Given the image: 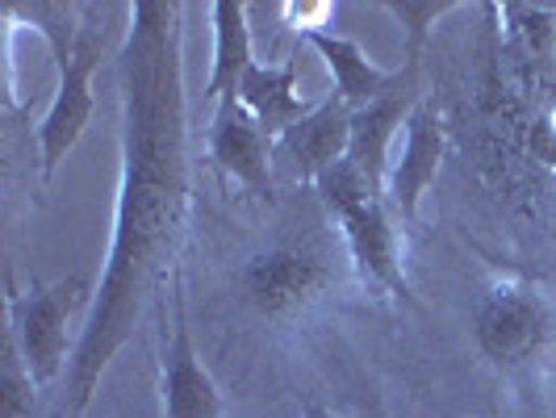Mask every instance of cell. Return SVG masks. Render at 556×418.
<instances>
[{
  "mask_svg": "<svg viewBox=\"0 0 556 418\" xmlns=\"http://www.w3.org/2000/svg\"><path fill=\"white\" fill-rule=\"evenodd\" d=\"M302 418H343V415H334V410H327L323 402H314V397H309V402H306V415H302Z\"/></svg>",
  "mask_w": 556,
  "mask_h": 418,
  "instance_id": "d6986e66",
  "label": "cell"
},
{
  "mask_svg": "<svg viewBox=\"0 0 556 418\" xmlns=\"http://www.w3.org/2000/svg\"><path fill=\"white\" fill-rule=\"evenodd\" d=\"M502 42L498 59H506V76L515 92H523L531 110L556 88V4H498Z\"/></svg>",
  "mask_w": 556,
  "mask_h": 418,
  "instance_id": "9c48e42d",
  "label": "cell"
},
{
  "mask_svg": "<svg viewBox=\"0 0 556 418\" xmlns=\"http://www.w3.org/2000/svg\"><path fill=\"white\" fill-rule=\"evenodd\" d=\"M122 88V193L105 273L63 372L55 418H84L110 360L139 331L147 302H164V280L180 268L189 226V97H185V4L135 0L117 51Z\"/></svg>",
  "mask_w": 556,
  "mask_h": 418,
  "instance_id": "6da1fadb",
  "label": "cell"
},
{
  "mask_svg": "<svg viewBox=\"0 0 556 418\" xmlns=\"http://www.w3.org/2000/svg\"><path fill=\"white\" fill-rule=\"evenodd\" d=\"M0 418H38V385L29 377L22 347L13 334L4 339V368H0Z\"/></svg>",
  "mask_w": 556,
  "mask_h": 418,
  "instance_id": "e0dca14e",
  "label": "cell"
},
{
  "mask_svg": "<svg viewBox=\"0 0 556 418\" xmlns=\"http://www.w3.org/2000/svg\"><path fill=\"white\" fill-rule=\"evenodd\" d=\"M306 42L327 59V67H331V76H334V97L352 113L364 110L368 101H377L393 84V72L377 67V63L361 51V42H352V38H343V34L323 29V34H309Z\"/></svg>",
  "mask_w": 556,
  "mask_h": 418,
  "instance_id": "9a60e30c",
  "label": "cell"
},
{
  "mask_svg": "<svg viewBox=\"0 0 556 418\" xmlns=\"http://www.w3.org/2000/svg\"><path fill=\"white\" fill-rule=\"evenodd\" d=\"M239 101L260 122V130L277 142L289 126H298L314 105L306 97H298V59H280V63H255L248 80L239 88Z\"/></svg>",
  "mask_w": 556,
  "mask_h": 418,
  "instance_id": "4fadbf2b",
  "label": "cell"
},
{
  "mask_svg": "<svg viewBox=\"0 0 556 418\" xmlns=\"http://www.w3.org/2000/svg\"><path fill=\"white\" fill-rule=\"evenodd\" d=\"M343 235V248L352 255V268L364 284L390 297H410V284L402 273V239H397V218L381 197H356L331 214Z\"/></svg>",
  "mask_w": 556,
  "mask_h": 418,
  "instance_id": "ba28073f",
  "label": "cell"
},
{
  "mask_svg": "<svg viewBox=\"0 0 556 418\" xmlns=\"http://www.w3.org/2000/svg\"><path fill=\"white\" fill-rule=\"evenodd\" d=\"M210 160L255 201H273V139L260 130V122L239 97H226L223 105H214Z\"/></svg>",
  "mask_w": 556,
  "mask_h": 418,
  "instance_id": "7c38bea8",
  "label": "cell"
},
{
  "mask_svg": "<svg viewBox=\"0 0 556 418\" xmlns=\"http://www.w3.org/2000/svg\"><path fill=\"white\" fill-rule=\"evenodd\" d=\"M172 331H167V306L160 302V322H164V347H160V393H164V418H223V393L205 364L197 360L193 331H189V297H185V277L180 268L172 273Z\"/></svg>",
  "mask_w": 556,
  "mask_h": 418,
  "instance_id": "8992f818",
  "label": "cell"
},
{
  "mask_svg": "<svg viewBox=\"0 0 556 418\" xmlns=\"http://www.w3.org/2000/svg\"><path fill=\"white\" fill-rule=\"evenodd\" d=\"M339 239L323 226H309L302 235H285L277 243L260 248L239 273L243 302L268 322H289L318 302H327L343 284V259L352 264Z\"/></svg>",
  "mask_w": 556,
  "mask_h": 418,
  "instance_id": "7a4b0ae2",
  "label": "cell"
},
{
  "mask_svg": "<svg viewBox=\"0 0 556 418\" xmlns=\"http://www.w3.org/2000/svg\"><path fill=\"white\" fill-rule=\"evenodd\" d=\"M280 17L293 34L309 38V34H323V26L334 17V4L331 0H289L280 4Z\"/></svg>",
  "mask_w": 556,
  "mask_h": 418,
  "instance_id": "ac0fdd59",
  "label": "cell"
},
{
  "mask_svg": "<svg viewBox=\"0 0 556 418\" xmlns=\"http://www.w3.org/2000/svg\"><path fill=\"white\" fill-rule=\"evenodd\" d=\"M444 110L435 105V97H422L406 122V147H402V160L390 167V185H386V205L402 226L418 223V205H422L427 189L435 185V172L444 164Z\"/></svg>",
  "mask_w": 556,
  "mask_h": 418,
  "instance_id": "8fae6325",
  "label": "cell"
},
{
  "mask_svg": "<svg viewBox=\"0 0 556 418\" xmlns=\"http://www.w3.org/2000/svg\"><path fill=\"white\" fill-rule=\"evenodd\" d=\"M381 9L402 26L406 59H422V47H427L435 22L447 17L452 9H460V4H456V0H381Z\"/></svg>",
  "mask_w": 556,
  "mask_h": 418,
  "instance_id": "2e32d148",
  "label": "cell"
},
{
  "mask_svg": "<svg viewBox=\"0 0 556 418\" xmlns=\"http://www.w3.org/2000/svg\"><path fill=\"white\" fill-rule=\"evenodd\" d=\"M88 302V284L84 277H67L55 284L34 280L29 289H13L9 293V334L22 347L29 377L38 390L55 385L67 372V318L72 309Z\"/></svg>",
  "mask_w": 556,
  "mask_h": 418,
  "instance_id": "277c9868",
  "label": "cell"
},
{
  "mask_svg": "<svg viewBox=\"0 0 556 418\" xmlns=\"http://www.w3.org/2000/svg\"><path fill=\"white\" fill-rule=\"evenodd\" d=\"M348 147H352V110L331 92L273 142V167L285 180L314 189L327 167L348 160Z\"/></svg>",
  "mask_w": 556,
  "mask_h": 418,
  "instance_id": "30bf717a",
  "label": "cell"
},
{
  "mask_svg": "<svg viewBox=\"0 0 556 418\" xmlns=\"http://www.w3.org/2000/svg\"><path fill=\"white\" fill-rule=\"evenodd\" d=\"M427 97L422 88V59H406L397 72H393V84L368 101L364 110L352 113V147H348V160L352 167L364 176V185L377 197H386V185H390V142L397 130H406L410 113L418 110V101Z\"/></svg>",
  "mask_w": 556,
  "mask_h": 418,
  "instance_id": "52a82bcc",
  "label": "cell"
},
{
  "mask_svg": "<svg viewBox=\"0 0 556 418\" xmlns=\"http://www.w3.org/2000/svg\"><path fill=\"white\" fill-rule=\"evenodd\" d=\"M105 9L101 4H84V22H80V38H76V51L72 59L55 67L59 84H55V101L47 117L38 122V147H42V180L55 176V167L67 160V151L84 139L92 113H97V97H92V76L105 59Z\"/></svg>",
  "mask_w": 556,
  "mask_h": 418,
  "instance_id": "3957f363",
  "label": "cell"
},
{
  "mask_svg": "<svg viewBox=\"0 0 556 418\" xmlns=\"http://www.w3.org/2000/svg\"><path fill=\"white\" fill-rule=\"evenodd\" d=\"M473 334L485 360L519 368L553 343L556 314L548 297L528 280H494L473 309Z\"/></svg>",
  "mask_w": 556,
  "mask_h": 418,
  "instance_id": "5b68a950",
  "label": "cell"
},
{
  "mask_svg": "<svg viewBox=\"0 0 556 418\" xmlns=\"http://www.w3.org/2000/svg\"><path fill=\"white\" fill-rule=\"evenodd\" d=\"M210 22H214V72H210L201 97L210 105H223L226 97H239L248 72L255 67L248 4L243 0H214L210 4Z\"/></svg>",
  "mask_w": 556,
  "mask_h": 418,
  "instance_id": "5bb4252c",
  "label": "cell"
}]
</instances>
